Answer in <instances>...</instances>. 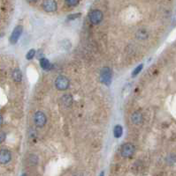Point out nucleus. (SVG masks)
Wrapping results in <instances>:
<instances>
[{
  "label": "nucleus",
  "mask_w": 176,
  "mask_h": 176,
  "mask_svg": "<svg viewBox=\"0 0 176 176\" xmlns=\"http://www.w3.org/2000/svg\"><path fill=\"white\" fill-rule=\"evenodd\" d=\"M100 79L101 82L105 86H109L112 83V71L109 67H105L102 69L100 73Z\"/></svg>",
  "instance_id": "f257e3e1"
},
{
  "label": "nucleus",
  "mask_w": 176,
  "mask_h": 176,
  "mask_svg": "<svg viewBox=\"0 0 176 176\" xmlns=\"http://www.w3.org/2000/svg\"><path fill=\"white\" fill-rule=\"evenodd\" d=\"M69 80L67 77L65 76H59L56 80H55V86H56L57 89L59 91H65L68 89L69 87Z\"/></svg>",
  "instance_id": "f03ea898"
},
{
  "label": "nucleus",
  "mask_w": 176,
  "mask_h": 176,
  "mask_svg": "<svg viewBox=\"0 0 176 176\" xmlns=\"http://www.w3.org/2000/svg\"><path fill=\"white\" fill-rule=\"evenodd\" d=\"M89 18L90 22L93 25H97L99 24L104 18V14L100 10H93L91 11L89 14Z\"/></svg>",
  "instance_id": "7ed1b4c3"
},
{
  "label": "nucleus",
  "mask_w": 176,
  "mask_h": 176,
  "mask_svg": "<svg viewBox=\"0 0 176 176\" xmlns=\"http://www.w3.org/2000/svg\"><path fill=\"white\" fill-rule=\"evenodd\" d=\"M135 151V149L134 144L130 143H127L122 145L121 150H120V154H121V156L124 157V158H130V157L134 155Z\"/></svg>",
  "instance_id": "20e7f679"
},
{
  "label": "nucleus",
  "mask_w": 176,
  "mask_h": 176,
  "mask_svg": "<svg viewBox=\"0 0 176 176\" xmlns=\"http://www.w3.org/2000/svg\"><path fill=\"white\" fill-rule=\"evenodd\" d=\"M34 123L35 126H37L39 128H43L46 124V123H47V118H46L45 115L43 112L37 111L34 115Z\"/></svg>",
  "instance_id": "39448f33"
},
{
  "label": "nucleus",
  "mask_w": 176,
  "mask_h": 176,
  "mask_svg": "<svg viewBox=\"0 0 176 176\" xmlns=\"http://www.w3.org/2000/svg\"><path fill=\"white\" fill-rule=\"evenodd\" d=\"M43 8L45 12L47 13H53L57 10L58 5L55 0H44L43 2Z\"/></svg>",
  "instance_id": "423d86ee"
},
{
  "label": "nucleus",
  "mask_w": 176,
  "mask_h": 176,
  "mask_svg": "<svg viewBox=\"0 0 176 176\" xmlns=\"http://www.w3.org/2000/svg\"><path fill=\"white\" fill-rule=\"evenodd\" d=\"M22 32H23V26H21V25L17 26L15 28L13 29V33H12V34L10 36V42L12 44L17 43V42L19 41V39H20V37L21 35Z\"/></svg>",
  "instance_id": "0eeeda50"
},
{
  "label": "nucleus",
  "mask_w": 176,
  "mask_h": 176,
  "mask_svg": "<svg viewBox=\"0 0 176 176\" xmlns=\"http://www.w3.org/2000/svg\"><path fill=\"white\" fill-rule=\"evenodd\" d=\"M12 160V153L6 149L0 150V164H7Z\"/></svg>",
  "instance_id": "6e6552de"
},
{
  "label": "nucleus",
  "mask_w": 176,
  "mask_h": 176,
  "mask_svg": "<svg viewBox=\"0 0 176 176\" xmlns=\"http://www.w3.org/2000/svg\"><path fill=\"white\" fill-rule=\"evenodd\" d=\"M131 122L135 124V125H141L143 122V116L142 115L141 112H134L131 115Z\"/></svg>",
  "instance_id": "1a4fd4ad"
},
{
  "label": "nucleus",
  "mask_w": 176,
  "mask_h": 176,
  "mask_svg": "<svg viewBox=\"0 0 176 176\" xmlns=\"http://www.w3.org/2000/svg\"><path fill=\"white\" fill-rule=\"evenodd\" d=\"M40 65H41V67H42L43 70H45V71H50V70H51V69L53 68L52 64L50 63V61H49L48 59L44 58V57H43V58L40 59Z\"/></svg>",
  "instance_id": "9d476101"
},
{
  "label": "nucleus",
  "mask_w": 176,
  "mask_h": 176,
  "mask_svg": "<svg viewBox=\"0 0 176 176\" xmlns=\"http://www.w3.org/2000/svg\"><path fill=\"white\" fill-rule=\"evenodd\" d=\"M61 102L65 107H70L73 102V97L70 94L64 95L61 98Z\"/></svg>",
  "instance_id": "9b49d317"
},
{
  "label": "nucleus",
  "mask_w": 176,
  "mask_h": 176,
  "mask_svg": "<svg viewBox=\"0 0 176 176\" xmlns=\"http://www.w3.org/2000/svg\"><path fill=\"white\" fill-rule=\"evenodd\" d=\"M12 76H13V78L15 82H21L22 79V73H21L20 69H15L13 71Z\"/></svg>",
  "instance_id": "f8f14e48"
},
{
  "label": "nucleus",
  "mask_w": 176,
  "mask_h": 176,
  "mask_svg": "<svg viewBox=\"0 0 176 176\" xmlns=\"http://www.w3.org/2000/svg\"><path fill=\"white\" fill-rule=\"evenodd\" d=\"M123 134V129L120 125H116L113 129V135L116 138H119Z\"/></svg>",
  "instance_id": "ddd939ff"
},
{
  "label": "nucleus",
  "mask_w": 176,
  "mask_h": 176,
  "mask_svg": "<svg viewBox=\"0 0 176 176\" xmlns=\"http://www.w3.org/2000/svg\"><path fill=\"white\" fill-rule=\"evenodd\" d=\"M136 36H137V38L138 39H140V40H144L146 39L147 37H148V34L145 30L143 29H141V30H139L136 34Z\"/></svg>",
  "instance_id": "4468645a"
},
{
  "label": "nucleus",
  "mask_w": 176,
  "mask_h": 176,
  "mask_svg": "<svg viewBox=\"0 0 176 176\" xmlns=\"http://www.w3.org/2000/svg\"><path fill=\"white\" fill-rule=\"evenodd\" d=\"M143 64H140V65L139 66H137L135 70H134V71L132 72V77H135V76H137L139 73L141 72V71L143 70Z\"/></svg>",
  "instance_id": "2eb2a0df"
},
{
  "label": "nucleus",
  "mask_w": 176,
  "mask_h": 176,
  "mask_svg": "<svg viewBox=\"0 0 176 176\" xmlns=\"http://www.w3.org/2000/svg\"><path fill=\"white\" fill-rule=\"evenodd\" d=\"M80 3V0H66V4L68 6H75Z\"/></svg>",
  "instance_id": "dca6fc26"
},
{
  "label": "nucleus",
  "mask_w": 176,
  "mask_h": 176,
  "mask_svg": "<svg viewBox=\"0 0 176 176\" xmlns=\"http://www.w3.org/2000/svg\"><path fill=\"white\" fill-rule=\"evenodd\" d=\"M35 50L34 49H30L29 52L27 53L26 57H27V60H31V59H33V57H35Z\"/></svg>",
  "instance_id": "f3484780"
},
{
  "label": "nucleus",
  "mask_w": 176,
  "mask_h": 176,
  "mask_svg": "<svg viewBox=\"0 0 176 176\" xmlns=\"http://www.w3.org/2000/svg\"><path fill=\"white\" fill-rule=\"evenodd\" d=\"M81 16V13H75V14H71L67 17V20H75V18H78L79 17Z\"/></svg>",
  "instance_id": "a211bd4d"
},
{
  "label": "nucleus",
  "mask_w": 176,
  "mask_h": 176,
  "mask_svg": "<svg viewBox=\"0 0 176 176\" xmlns=\"http://www.w3.org/2000/svg\"><path fill=\"white\" fill-rule=\"evenodd\" d=\"M5 138H6L5 133L2 131H0V144H2L5 140Z\"/></svg>",
  "instance_id": "6ab92c4d"
},
{
  "label": "nucleus",
  "mask_w": 176,
  "mask_h": 176,
  "mask_svg": "<svg viewBox=\"0 0 176 176\" xmlns=\"http://www.w3.org/2000/svg\"><path fill=\"white\" fill-rule=\"evenodd\" d=\"M27 1L29 3H30V4H35L36 1H37V0H27Z\"/></svg>",
  "instance_id": "aec40b11"
},
{
  "label": "nucleus",
  "mask_w": 176,
  "mask_h": 176,
  "mask_svg": "<svg viewBox=\"0 0 176 176\" xmlns=\"http://www.w3.org/2000/svg\"><path fill=\"white\" fill-rule=\"evenodd\" d=\"M2 123H3V116L0 115V126L2 125Z\"/></svg>",
  "instance_id": "412c9836"
}]
</instances>
